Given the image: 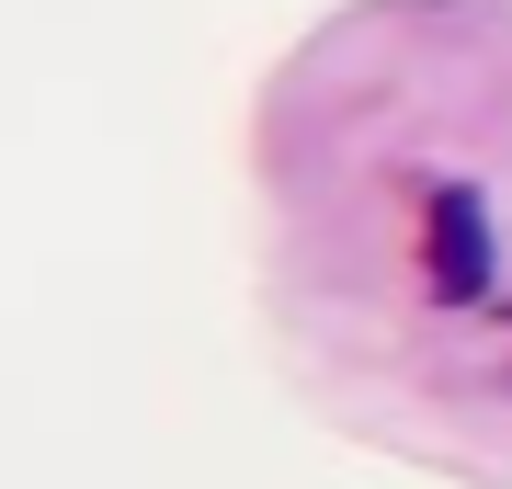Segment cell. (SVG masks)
I'll return each instance as SVG.
<instances>
[{
  "label": "cell",
  "mask_w": 512,
  "mask_h": 489,
  "mask_svg": "<svg viewBox=\"0 0 512 489\" xmlns=\"http://www.w3.org/2000/svg\"><path fill=\"white\" fill-rule=\"evenodd\" d=\"M421 273H433L444 308H478V296H490L501 251H490V205H478L467 182H444V194L421 205Z\"/></svg>",
  "instance_id": "cell-1"
}]
</instances>
